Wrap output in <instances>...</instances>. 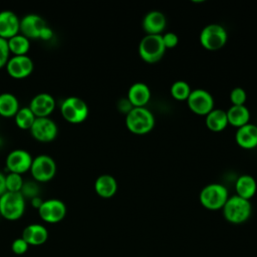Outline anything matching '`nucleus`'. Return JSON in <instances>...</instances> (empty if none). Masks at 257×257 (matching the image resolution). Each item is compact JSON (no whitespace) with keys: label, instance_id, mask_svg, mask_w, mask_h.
Returning <instances> with one entry per match:
<instances>
[{"label":"nucleus","instance_id":"1","mask_svg":"<svg viewBox=\"0 0 257 257\" xmlns=\"http://www.w3.org/2000/svg\"><path fill=\"white\" fill-rule=\"evenodd\" d=\"M59 111L64 120L72 124L83 122L89 113L86 102L75 95L65 97L59 105Z\"/></svg>","mask_w":257,"mask_h":257},{"label":"nucleus","instance_id":"2","mask_svg":"<svg viewBox=\"0 0 257 257\" xmlns=\"http://www.w3.org/2000/svg\"><path fill=\"white\" fill-rule=\"evenodd\" d=\"M127 130L135 135H145L155 125V117L147 107H133L125 116Z\"/></svg>","mask_w":257,"mask_h":257},{"label":"nucleus","instance_id":"3","mask_svg":"<svg viewBox=\"0 0 257 257\" xmlns=\"http://www.w3.org/2000/svg\"><path fill=\"white\" fill-rule=\"evenodd\" d=\"M26 200L20 192H5L0 196V216L8 221L19 220L25 213Z\"/></svg>","mask_w":257,"mask_h":257},{"label":"nucleus","instance_id":"4","mask_svg":"<svg viewBox=\"0 0 257 257\" xmlns=\"http://www.w3.org/2000/svg\"><path fill=\"white\" fill-rule=\"evenodd\" d=\"M222 210L224 218L228 222L232 224H241L249 219L252 207L249 200L235 195L228 198Z\"/></svg>","mask_w":257,"mask_h":257},{"label":"nucleus","instance_id":"5","mask_svg":"<svg viewBox=\"0 0 257 257\" xmlns=\"http://www.w3.org/2000/svg\"><path fill=\"white\" fill-rule=\"evenodd\" d=\"M29 172L32 180L39 184H43L50 182L55 177L57 165L52 157L41 154L33 158Z\"/></svg>","mask_w":257,"mask_h":257},{"label":"nucleus","instance_id":"6","mask_svg":"<svg viewBox=\"0 0 257 257\" xmlns=\"http://www.w3.org/2000/svg\"><path fill=\"white\" fill-rule=\"evenodd\" d=\"M228 191L221 184H209L200 192V203L208 210H220L228 200Z\"/></svg>","mask_w":257,"mask_h":257},{"label":"nucleus","instance_id":"7","mask_svg":"<svg viewBox=\"0 0 257 257\" xmlns=\"http://www.w3.org/2000/svg\"><path fill=\"white\" fill-rule=\"evenodd\" d=\"M166 52L162 35H146L139 44V54L147 63L160 61Z\"/></svg>","mask_w":257,"mask_h":257},{"label":"nucleus","instance_id":"8","mask_svg":"<svg viewBox=\"0 0 257 257\" xmlns=\"http://www.w3.org/2000/svg\"><path fill=\"white\" fill-rule=\"evenodd\" d=\"M227 32L225 28L217 23L208 24L200 33L201 45L210 51L221 49L227 42Z\"/></svg>","mask_w":257,"mask_h":257},{"label":"nucleus","instance_id":"9","mask_svg":"<svg viewBox=\"0 0 257 257\" xmlns=\"http://www.w3.org/2000/svg\"><path fill=\"white\" fill-rule=\"evenodd\" d=\"M37 211L42 221L48 224H56L65 218L67 209L63 201L52 198L43 200L41 206Z\"/></svg>","mask_w":257,"mask_h":257},{"label":"nucleus","instance_id":"10","mask_svg":"<svg viewBox=\"0 0 257 257\" xmlns=\"http://www.w3.org/2000/svg\"><path fill=\"white\" fill-rule=\"evenodd\" d=\"M32 138L39 143H50L58 135L57 123L49 117H36L29 130Z\"/></svg>","mask_w":257,"mask_h":257},{"label":"nucleus","instance_id":"11","mask_svg":"<svg viewBox=\"0 0 257 257\" xmlns=\"http://www.w3.org/2000/svg\"><path fill=\"white\" fill-rule=\"evenodd\" d=\"M33 157L23 149H14L8 153L5 159V167L8 173L23 175L30 171Z\"/></svg>","mask_w":257,"mask_h":257},{"label":"nucleus","instance_id":"12","mask_svg":"<svg viewBox=\"0 0 257 257\" xmlns=\"http://www.w3.org/2000/svg\"><path fill=\"white\" fill-rule=\"evenodd\" d=\"M187 103L189 108L198 115H207L214 109L213 96L207 90L201 88L191 91Z\"/></svg>","mask_w":257,"mask_h":257},{"label":"nucleus","instance_id":"13","mask_svg":"<svg viewBox=\"0 0 257 257\" xmlns=\"http://www.w3.org/2000/svg\"><path fill=\"white\" fill-rule=\"evenodd\" d=\"M8 75L14 79H24L34 70V62L28 55L11 56L5 66Z\"/></svg>","mask_w":257,"mask_h":257},{"label":"nucleus","instance_id":"14","mask_svg":"<svg viewBox=\"0 0 257 257\" xmlns=\"http://www.w3.org/2000/svg\"><path fill=\"white\" fill-rule=\"evenodd\" d=\"M45 19L35 13H29L20 18V33L28 39H39L42 30L47 26Z\"/></svg>","mask_w":257,"mask_h":257},{"label":"nucleus","instance_id":"15","mask_svg":"<svg viewBox=\"0 0 257 257\" xmlns=\"http://www.w3.org/2000/svg\"><path fill=\"white\" fill-rule=\"evenodd\" d=\"M28 107L36 117H49L56 107V100L48 92H39L31 98Z\"/></svg>","mask_w":257,"mask_h":257},{"label":"nucleus","instance_id":"16","mask_svg":"<svg viewBox=\"0 0 257 257\" xmlns=\"http://www.w3.org/2000/svg\"><path fill=\"white\" fill-rule=\"evenodd\" d=\"M20 33V18L11 10L0 11V37L8 40Z\"/></svg>","mask_w":257,"mask_h":257},{"label":"nucleus","instance_id":"17","mask_svg":"<svg viewBox=\"0 0 257 257\" xmlns=\"http://www.w3.org/2000/svg\"><path fill=\"white\" fill-rule=\"evenodd\" d=\"M21 238H23L29 246H39L47 241L48 230L42 224H29L23 229Z\"/></svg>","mask_w":257,"mask_h":257},{"label":"nucleus","instance_id":"18","mask_svg":"<svg viewBox=\"0 0 257 257\" xmlns=\"http://www.w3.org/2000/svg\"><path fill=\"white\" fill-rule=\"evenodd\" d=\"M167 24L166 16L160 11L149 12L143 20V28L147 35H162Z\"/></svg>","mask_w":257,"mask_h":257},{"label":"nucleus","instance_id":"19","mask_svg":"<svg viewBox=\"0 0 257 257\" xmlns=\"http://www.w3.org/2000/svg\"><path fill=\"white\" fill-rule=\"evenodd\" d=\"M151 99L150 87L143 82L134 83L127 91V100L133 107H146Z\"/></svg>","mask_w":257,"mask_h":257},{"label":"nucleus","instance_id":"20","mask_svg":"<svg viewBox=\"0 0 257 257\" xmlns=\"http://www.w3.org/2000/svg\"><path fill=\"white\" fill-rule=\"evenodd\" d=\"M236 143L245 150H251L257 147V125L247 123L237 128L235 135Z\"/></svg>","mask_w":257,"mask_h":257},{"label":"nucleus","instance_id":"21","mask_svg":"<svg viewBox=\"0 0 257 257\" xmlns=\"http://www.w3.org/2000/svg\"><path fill=\"white\" fill-rule=\"evenodd\" d=\"M94 191L101 198H111L117 191V182L111 175H100L94 182Z\"/></svg>","mask_w":257,"mask_h":257},{"label":"nucleus","instance_id":"22","mask_svg":"<svg viewBox=\"0 0 257 257\" xmlns=\"http://www.w3.org/2000/svg\"><path fill=\"white\" fill-rule=\"evenodd\" d=\"M235 190L237 196L246 200H250L255 195L257 190L256 181L250 175H242L236 181Z\"/></svg>","mask_w":257,"mask_h":257},{"label":"nucleus","instance_id":"23","mask_svg":"<svg viewBox=\"0 0 257 257\" xmlns=\"http://www.w3.org/2000/svg\"><path fill=\"white\" fill-rule=\"evenodd\" d=\"M20 108L17 96L11 92L0 93V116L14 117Z\"/></svg>","mask_w":257,"mask_h":257},{"label":"nucleus","instance_id":"24","mask_svg":"<svg viewBox=\"0 0 257 257\" xmlns=\"http://www.w3.org/2000/svg\"><path fill=\"white\" fill-rule=\"evenodd\" d=\"M228 123L237 128L249 123L250 112L245 105H232L227 111Z\"/></svg>","mask_w":257,"mask_h":257},{"label":"nucleus","instance_id":"25","mask_svg":"<svg viewBox=\"0 0 257 257\" xmlns=\"http://www.w3.org/2000/svg\"><path fill=\"white\" fill-rule=\"evenodd\" d=\"M206 125L210 131L214 133H219L225 130V127L228 125L226 111L223 109L211 110L206 115Z\"/></svg>","mask_w":257,"mask_h":257},{"label":"nucleus","instance_id":"26","mask_svg":"<svg viewBox=\"0 0 257 257\" xmlns=\"http://www.w3.org/2000/svg\"><path fill=\"white\" fill-rule=\"evenodd\" d=\"M7 42L10 54H12V56L27 55L31 46V40L21 33H18L17 35L9 38Z\"/></svg>","mask_w":257,"mask_h":257},{"label":"nucleus","instance_id":"27","mask_svg":"<svg viewBox=\"0 0 257 257\" xmlns=\"http://www.w3.org/2000/svg\"><path fill=\"white\" fill-rule=\"evenodd\" d=\"M35 119H36V116L28 106L20 107L14 116L15 124L17 125L18 128L23 131H29L32 124L34 123Z\"/></svg>","mask_w":257,"mask_h":257},{"label":"nucleus","instance_id":"28","mask_svg":"<svg viewBox=\"0 0 257 257\" xmlns=\"http://www.w3.org/2000/svg\"><path fill=\"white\" fill-rule=\"evenodd\" d=\"M191 91L190 85L184 80H177L171 86V95L177 100H187Z\"/></svg>","mask_w":257,"mask_h":257},{"label":"nucleus","instance_id":"29","mask_svg":"<svg viewBox=\"0 0 257 257\" xmlns=\"http://www.w3.org/2000/svg\"><path fill=\"white\" fill-rule=\"evenodd\" d=\"M24 179L22 175L15 174V173H8L5 174V186L6 192H20L23 186Z\"/></svg>","mask_w":257,"mask_h":257},{"label":"nucleus","instance_id":"30","mask_svg":"<svg viewBox=\"0 0 257 257\" xmlns=\"http://www.w3.org/2000/svg\"><path fill=\"white\" fill-rule=\"evenodd\" d=\"M20 193L25 198V200H31L34 197H38L40 194V184L34 180H24Z\"/></svg>","mask_w":257,"mask_h":257},{"label":"nucleus","instance_id":"31","mask_svg":"<svg viewBox=\"0 0 257 257\" xmlns=\"http://www.w3.org/2000/svg\"><path fill=\"white\" fill-rule=\"evenodd\" d=\"M247 99L246 91L242 87H235L230 93V100L232 105H245Z\"/></svg>","mask_w":257,"mask_h":257},{"label":"nucleus","instance_id":"32","mask_svg":"<svg viewBox=\"0 0 257 257\" xmlns=\"http://www.w3.org/2000/svg\"><path fill=\"white\" fill-rule=\"evenodd\" d=\"M11 57L8 42L6 39L0 37V69L5 67L9 58Z\"/></svg>","mask_w":257,"mask_h":257},{"label":"nucleus","instance_id":"33","mask_svg":"<svg viewBox=\"0 0 257 257\" xmlns=\"http://www.w3.org/2000/svg\"><path fill=\"white\" fill-rule=\"evenodd\" d=\"M29 245L23 238H17L15 239L11 244V250L16 255H23L27 252Z\"/></svg>","mask_w":257,"mask_h":257},{"label":"nucleus","instance_id":"34","mask_svg":"<svg viewBox=\"0 0 257 257\" xmlns=\"http://www.w3.org/2000/svg\"><path fill=\"white\" fill-rule=\"evenodd\" d=\"M162 40L164 43V46L166 49H171L177 46L179 42V38L176 33L174 32H167L164 35H162Z\"/></svg>","mask_w":257,"mask_h":257},{"label":"nucleus","instance_id":"35","mask_svg":"<svg viewBox=\"0 0 257 257\" xmlns=\"http://www.w3.org/2000/svg\"><path fill=\"white\" fill-rule=\"evenodd\" d=\"M53 35H54V33H53L52 28H51L49 25H47V26L42 30L39 39H41L42 41H48V40H51V39H52Z\"/></svg>","mask_w":257,"mask_h":257},{"label":"nucleus","instance_id":"36","mask_svg":"<svg viewBox=\"0 0 257 257\" xmlns=\"http://www.w3.org/2000/svg\"><path fill=\"white\" fill-rule=\"evenodd\" d=\"M29 201H30L31 206H32L34 209H36V210H38V209H39V207L41 206V204H42V202H43V200L41 199V197H40V196H38V197H34V198H32L31 200H29Z\"/></svg>","mask_w":257,"mask_h":257},{"label":"nucleus","instance_id":"37","mask_svg":"<svg viewBox=\"0 0 257 257\" xmlns=\"http://www.w3.org/2000/svg\"><path fill=\"white\" fill-rule=\"evenodd\" d=\"M6 192L5 186V174L0 172V196H2Z\"/></svg>","mask_w":257,"mask_h":257}]
</instances>
